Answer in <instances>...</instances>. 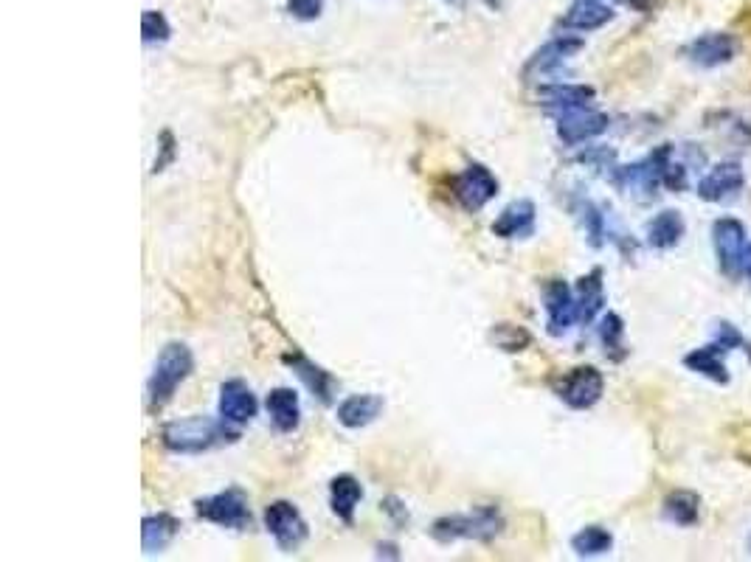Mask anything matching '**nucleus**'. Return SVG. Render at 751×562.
Returning <instances> with one entry per match:
<instances>
[{
  "instance_id": "obj_25",
  "label": "nucleus",
  "mask_w": 751,
  "mask_h": 562,
  "mask_svg": "<svg viewBox=\"0 0 751 562\" xmlns=\"http://www.w3.org/2000/svg\"><path fill=\"white\" fill-rule=\"evenodd\" d=\"M664 512H667V518L673 520V523H678V526H692V523H698L701 503H698V495H692L687 489H676L673 495H667Z\"/></svg>"
},
{
  "instance_id": "obj_13",
  "label": "nucleus",
  "mask_w": 751,
  "mask_h": 562,
  "mask_svg": "<svg viewBox=\"0 0 751 562\" xmlns=\"http://www.w3.org/2000/svg\"><path fill=\"white\" fill-rule=\"evenodd\" d=\"M737 48H740V43H737L735 34L712 31V34H704L695 43H690L687 57L695 65H701V68H715V65H723V62L732 60L737 54Z\"/></svg>"
},
{
  "instance_id": "obj_11",
  "label": "nucleus",
  "mask_w": 751,
  "mask_h": 562,
  "mask_svg": "<svg viewBox=\"0 0 751 562\" xmlns=\"http://www.w3.org/2000/svg\"><path fill=\"white\" fill-rule=\"evenodd\" d=\"M580 48H583V40H580V37H555V40H549L541 51H535L532 60L526 62L524 82H535V79H541V76L555 74L557 68L569 60V57H574Z\"/></svg>"
},
{
  "instance_id": "obj_24",
  "label": "nucleus",
  "mask_w": 751,
  "mask_h": 562,
  "mask_svg": "<svg viewBox=\"0 0 751 562\" xmlns=\"http://www.w3.org/2000/svg\"><path fill=\"white\" fill-rule=\"evenodd\" d=\"M684 237V220L678 211H661L656 220L647 225V242L653 248H673Z\"/></svg>"
},
{
  "instance_id": "obj_33",
  "label": "nucleus",
  "mask_w": 751,
  "mask_h": 562,
  "mask_svg": "<svg viewBox=\"0 0 751 562\" xmlns=\"http://www.w3.org/2000/svg\"><path fill=\"white\" fill-rule=\"evenodd\" d=\"M743 273L751 279V245L746 248V253H743Z\"/></svg>"
},
{
  "instance_id": "obj_14",
  "label": "nucleus",
  "mask_w": 751,
  "mask_h": 562,
  "mask_svg": "<svg viewBox=\"0 0 751 562\" xmlns=\"http://www.w3.org/2000/svg\"><path fill=\"white\" fill-rule=\"evenodd\" d=\"M535 231V203L532 200H515L501 211L493 222V234L501 239H526Z\"/></svg>"
},
{
  "instance_id": "obj_1",
  "label": "nucleus",
  "mask_w": 751,
  "mask_h": 562,
  "mask_svg": "<svg viewBox=\"0 0 751 562\" xmlns=\"http://www.w3.org/2000/svg\"><path fill=\"white\" fill-rule=\"evenodd\" d=\"M240 433L231 428V422H226L223 416L214 419V416H189V419H175L169 422L161 430V442L164 447H169L172 453H206L211 447H220V444L237 442Z\"/></svg>"
},
{
  "instance_id": "obj_30",
  "label": "nucleus",
  "mask_w": 751,
  "mask_h": 562,
  "mask_svg": "<svg viewBox=\"0 0 751 562\" xmlns=\"http://www.w3.org/2000/svg\"><path fill=\"white\" fill-rule=\"evenodd\" d=\"M622 335H625L622 318H619L616 312H608L600 324V338H602V343H605V352H608L611 357H614V352L622 349ZM619 357H622V352H619Z\"/></svg>"
},
{
  "instance_id": "obj_10",
  "label": "nucleus",
  "mask_w": 751,
  "mask_h": 562,
  "mask_svg": "<svg viewBox=\"0 0 751 562\" xmlns=\"http://www.w3.org/2000/svg\"><path fill=\"white\" fill-rule=\"evenodd\" d=\"M715 237V251L721 259V270L729 276H737V270H743V253H746V228L732 217H723L712 228Z\"/></svg>"
},
{
  "instance_id": "obj_8",
  "label": "nucleus",
  "mask_w": 751,
  "mask_h": 562,
  "mask_svg": "<svg viewBox=\"0 0 751 562\" xmlns=\"http://www.w3.org/2000/svg\"><path fill=\"white\" fill-rule=\"evenodd\" d=\"M608 130V116H602L597 110H591V104L586 107H574L566 113H557V135L569 144L577 147L583 141H591L600 133Z\"/></svg>"
},
{
  "instance_id": "obj_23",
  "label": "nucleus",
  "mask_w": 751,
  "mask_h": 562,
  "mask_svg": "<svg viewBox=\"0 0 751 562\" xmlns=\"http://www.w3.org/2000/svg\"><path fill=\"white\" fill-rule=\"evenodd\" d=\"M287 363L296 369V374H299L301 380L307 383V388L316 394L318 400L321 402H330L332 400V388H335V380H332L330 374L324 369H318L316 363H310L307 357H301V355H287L285 357Z\"/></svg>"
},
{
  "instance_id": "obj_34",
  "label": "nucleus",
  "mask_w": 751,
  "mask_h": 562,
  "mask_svg": "<svg viewBox=\"0 0 751 562\" xmlns=\"http://www.w3.org/2000/svg\"><path fill=\"white\" fill-rule=\"evenodd\" d=\"M631 3L633 6H639V9H645V12L653 6V0H631Z\"/></svg>"
},
{
  "instance_id": "obj_17",
  "label": "nucleus",
  "mask_w": 751,
  "mask_h": 562,
  "mask_svg": "<svg viewBox=\"0 0 751 562\" xmlns=\"http://www.w3.org/2000/svg\"><path fill=\"white\" fill-rule=\"evenodd\" d=\"M178 529H181V523H178V518H172L169 512L147 515L141 520V548H144V554H161L178 537Z\"/></svg>"
},
{
  "instance_id": "obj_31",
  "label": "nucleus",
  "mask_w": 751,
  "mask_h": 562,
  "mask_svg": "<svg viewBox=\"0 0 751 562\" xmlns=\"http://www.w3.org/2000/svg\"><path fill=\"white\" fill-rule=\"evenodd\" d=\"M287 12L299 20H316L324 12V0H287Z\"/></svg>"
},
{
  "instance_id": "obj_29",
  "label": "nucleus",
  "mask_w": 751,
  "mask_h": 562,
  "mask_svg": "<svg viewBox=\"0 0 751 562\" xmlns=\"http://www.w3.org/2000/svg\"><path fill=\"white\" fill-rule=\"evenodd\" d=\"M141 34H144V43H166L169 34H172V26L161 12L147 9L144 17H141Z\"/></svg>"
},
{
  "instance_id": "obj_28",
  "label": "nucleus",
  "mask_w": 751,
  "mask_h": 562,
  "mask_svg": "<svg viewBox=\"0 0 751 562\" xmlns=\"http://www.w3.org/2000/svg\"><path fill=\"white\" fill-rule=\"evenodd\" d=\"M493 343H496L498 349H504V352H510V355H515V352H524L526 346L532 343V335L526 332L524 326H515V324H498L496 329H493Z\"/></svg>"
},
{
  "instance_id": "obj_3",
  "label": "nucleus",
  "mask_w": 751,
  "mask_h": 562,
  "mask_svg": "<svg viewBox=\"0 0 751 562\" xmlns=\"http://www.w3.org/2000/svg\"><path fill=\"white\" fill-rule=\"evenodd\" d=\"M504 520L498 515L496 506H479L473 512H465V515H445L439 518L431 526V534H434L439 543H453V540H493L498 532H501Z\"/></svg>"
},
{
  "instance_id": "obj_9",
  "label": "nucleus",
  "mask_w": 751,
  "mask_h": 562,
  "mask_svg": "<svg viewBox=\"0 0 751 562\" xmlns=\"http://www.w3.org/2000/svg\"><path fill=\"white\" fill-rule=\"evenodd\" d=\"M543 307H546V326L549 335H566L569 326L577 321V301L571 296L569 284L560 279L546 281L543 287Z\"/></svg>"
},
{
  "instance_id": "obj_2",
  "label": "nucleus",
  "mask_w": 751,
  "mask_h": 562,
  "mask_svg": "<svg viewBox=\"0 0 751 562\" xmlns=\"http://www.w3.org/2000/svg\"><path fill=\"white\" fill-rule=\"evenodd\" d=\"M195 369V357L192 349L186 343H166L161 349V355L155 360V369L150 374L147 383V397H150L152 408H161L172 400V394L186 383V377Z\"/></svg>"
},
{
  "instance_id": "obj_18",
  "label": "nucleus",
  "mask_w": 751,
  "mask_h": 562,
  "mask_svg": "<svg viewBox=\"0 0 751 562\" xmlns=\"http://www.w3.org/2000/svg\"><path fill=\"white\" fill-rule=\"evenodd\" d=\"M265 408H268V416H271L276 430L290 433V430L299 428L301 405L299 394L293 388H273L271 394H268V400H265Z\"/></svg>"
},
{
  "instance_id": "obj_6",
  "label": "nucleus",
  "mask_w": 751,
  "mask_h": 562,
  "mask_svg": "<svg viewBox=\"0 0 751 562\" xmlns=\"http://www.w3.org/2000/svg\"><path fill=\"white\" fill-rule=\"evenodd\" d=\"M602 391H605V380H602V374L594 366H577V369H571L560 385H557V397L566 402L569 408H577V411H583V408H591V405H597L602 397Z\"/></svg>"
},
{
  "instance_id": "obj_20",
  "label": "nucleus",
  "mask_w": 751,
  "mask_h": 562,
  "mask_svg": "<svg viewBox=\"0 0 751 562\" xmlns=\"http://www.w3.org/2000/svg\"><path fill=\"white\" fill-rule=\"evenodd\" d=\"M363 501V487L361 481L355 475H335L330 484V503L332 512L344 523H352L355 518V509L358 503Z\"/></svg>"
},
{
  "instance_id": "obj_35",
  "label": "nucleus",
  "mask_w": 751,
  "mask_h": 562,
  "mask_svg": "<svg viewBox=\"0 0 751 562\" xmlns=\"http://www.w3.org/2000/svg\"><path fill=\"white\" fill-rule=\"evenodd\" d=\"M445 3H451V6H462L465 0H445Z\"/></svg>"
},
{
  "instance_id": "obj_26",
  "label": "nucleus",
  "mask_w": 751,
  "mask_h": 562,
  "mask_svg": "<svg viewBox=\"0 0 751 562\" xmlns=\"http://www.w3.org/2000/svg\"><path fill=\"white\" fill-rule=\"evenodd\" d=\"M721 352L723 349L715 343V346H706V349H695L692 355H687L684 363H687L692 371L712 377L715 383H729V374H726V369H723Z\"/></svg>"
},
{
  "instance_id": "obj_7",
  "label": "nucleus",
  "mask_w": 751,
  "mask_h": 562,
  "mask_svg": "<svg viewBox=\"0 0 751 562\" xmlns=\"http://www.w3.org/2000/svg\"><path fill=\"white\" fill-rule=\"evenodd\" d=\"M453 194L467 211H481L498 194V180L487 166L470 163L465 172L456 178V192Z\"/></svg>"
},
{
  "instance_id": "obj_27",
  "label": "nucleus",
  "mask_w": 751,
  "mask_h": 562,
  "mask_svg": "<svg viewBox=\"0 0 751 562\" xmlns=\"http://www.w3.org/2000/svg\"><path fill=\"white\" fill-rule=\"evenodd\" d=\"M611 546H614V537H611L608 529H602V526H586L583 532L574 534V540H571V548H574L577 557H600Z\"/></svg>"
},
{
  "instance_id": "obj_5",
  "label": "nucleus",
  "mask_w": 751,
  "mask_h": 562,
  "mask_svg": "<svg viewBox=\"0 0 751 562\" xmlns=\"http://www.w3.org/2000/svg\"><path fill=\"white\" fill-rule=\"evenodd\" d=\"M265 529L271 532L276 546L282 551H299L301 543L307 540V520L301 518V512L290 501H273L265 509Z\"/></svg>"
},
{
  "instance_id": "obj_19",
  "label": "nucleus",
  "mask_w": 751,
  "mask_h": 562,
  "mask_svg": "<svg viewBox=\"0 0 751 562\" xmlns=\"http://www.w3.org/2000/svg\"><path fill=\"white\" fill-rule=\"evenodd\" d=\"M740 186H743V169H740V163H721V166H715V169L701 180L698 194H701V200L715 203V200H723L726 194H735Z\"/></svg>"
},
{
  "instance_id": "obj_16",
  "label": "nucleus",
  "mask_w": 751,
  "mask_h": 562,
  "mask_svg": "<svg viewBox=\"0 0 751 562\" xmlns=\"http://www.w3.org/2000/svg\"><path fill=\"white\" fill-rule=\"evenodd\" d=\"M611 20H614V9L605 0H577L569 9V15L560 20V26L571 31H594Z\"/></svg>"
},
{
  "instance_id": "obj_12",
  "label": "nucleus",
  "mask_w": 751,
  "mask_h": 562,
  "mask_svg": "<svg viewBox=\"0 0 751 562\" xmlns=\"http://www.w3.org/2000/svg\"><path fill=\"white\" fill-rule=\"evenodd\" d=\"M259 411L251 385L245 380H226L220 385V416L231 425H245L251 422Z\"/></svg>"
},
{
  "instance_id": "obj_15",
  "label": "nucleus",
  "mask_w": 751,
  "mask_h": 562,
  "mask_svg": "<svg viewBox=\"0 0 751 562\" xmlns=\"http://www.w3.org/2000/svg\"><path fill=\"white\" fill-rule=\"evenodd\" d=\"M380 414H383V397L377 394H352L338 405V422L352 430L372 425Z\"/></svg>"
},
{
  "instance_id": "obj_4",
  "label": "nucleus",
  "mask_w": 751,
  "mask_h": 562,
  "mask_svg": "<svg viewBox=\"0 0 751 562\" xmlns=\"http://www.w3.org/2000/svg\"><path fill=\"white\" fill-rule=\"evenodd\" d=\"M195 512L209 523H217L223 529H245L251 523L248 495L240 487L223 489L211 498H200L195 503Z\"/></svg>"
},
{
  "instance_id": "obj_21",
  "label": "nucleus",
  "mask_w": 751,
  "mask_h": 562,
  "mask_svg": "<svg viewBox=\"0 0 751 562\" xmlns=\"http://www.w3.org/2000/svg\"><path fill=\"white\" fill-rule=\"evenodd\" d=\"M541 99L552 113H566V110H574V107L591 104L594 88H588V85H549V88L541 90Z\"/></svg>"
},
{
  "instance_id": "obj_32",
  "label": "nucleus",
  "mask_w": 751,
  "mask_h": 562,
  "mask_svg": "<svg viewBox=\"0 0 751 562\" xmlns=\"http://www.w3.org/2000/svg\"><path fill=\"white\" fill-rule=\"evenodd\" d=\"M743 338H740V332H737L732 324H721V332H718V346H721L723 352H729L732 346H740Z\"/></svg>"
},
{
  "instance_id": "obj_22",
  "label": "nucleus",
  "mask_w": 751,
  "mask_h": 562,
  "mask_svg": "<svg viewBox=\"0 0 751 562\" xmlns=\"http://www.w3.org/2000/svg\"><path fill=\"white\" fill-rule=\"evenodd\" d=\"M602 304H605V296H602V270L597 267V270H591L577 284V321L580 324L594 321V315L602 310Z\"/></svg>"
}]
</instances>
